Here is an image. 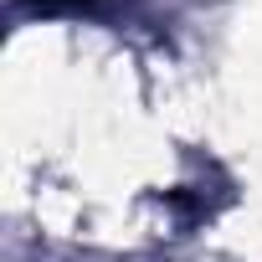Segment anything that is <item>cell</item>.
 Masks as SVG:
<instances>
[{
  "label": "cell",
  "mask_w": 262,
  "mask_h": 262,
  "mask_svg": "<svg viewBox=\"0 0 262 262\" xmlns=\"http://www.w3.org/2000/svg\"><path fill=\"white\" fill-rule=\"evenodd\" d=\"M36 11H82V6H93V0H31Z\"/></svg>",
  "instance_id": "1"
}]
</instances>
